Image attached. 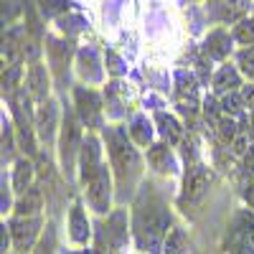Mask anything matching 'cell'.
Here are the masks:
<instances>
[{
    "label": "cell",
    "instance_id": "obj_1",
    "mask_svg": "<svg viewBox=\"0 0 254 254\" xmlns=\"http://www.w3.org/2000/svg\"><path fill=\"white\" fill-rule=\"evenodd\" d=\"M171 226V211L165 201L153 190V186H145V190L135 201V214H132V231L137 249L147 254H158L163 237L168 234Z\"/></svg>",
    "mask_w": 254,
    "mask_h": 254
},
{
    "label": "cell",
    "instance_id": "obj_2",
    "mask_svg": "<svg viewBox=\"0 0 254 254\" xmlns=\"http://www.w3.org/2000/svg\"><path fill=\"white\" fill-rule=\"evenodd\" d=\"M104 140H107V147H110L112 171L117 176L120 198H125V193L132 190L135 181L142 173V160H140L137 150L132 147V142L127 140V127H122V125L104 127Z\"/></svg>",
    "mask_w": 254,
    "mask_h": 254
},
{
    "label": "cell",
    "instance_id": "obj_3",
    "mask_svg": "<svg viewBox=\"0 0 254 254\" xmlns=\"http://www.w3.org/2000/svg\"><path fill=\"white\" fill-rule=\"evenodd\" d=\"M81 120L76 117V110H64V122H61V135H59V160H61V171L69 181L76 173V163H79V150H81Z\"/></svg>",
    "mask_w": 254,
    "mask_h": 254
},
{
    "label": "cell",
    "instance_id": "obj_4",
    "mask_svg": "<svg viewBox=\"0 0 254 254\" xmlns=\"http://www.w3.org/2000/svg\"><path fill=\"white\" fill-rule=\"evenodd\" d=\"M87 188V203L94 214L104 216L110 211V203H112V173L107 165H102L99 171L84 183Z\"/></svg>",
    "mask_w": 254,
    "mask_h": 254
},
{
    "label": "cell",
    "instance_id": "obj_5",
    "mask_svg": "<svg viewBox=\"0 0 254 254\" xmlns=\"http://www.w3.org/2000/svg\"><path fill=\"white\" fill-rule=\"evenodd\" d=\"M74 110H76V117L81 120L84 127L89 130H99L102 127V97L89 89V87H74Z\"/></svg>",
    "mask_w": 254,
    "mask_h": 254
},
{
    "label": "cell",
    "instance_id": "obj_6",
    "mask_svg": "<svg viewBox=\"0 0 254 254\" xmlns=\"http://www.w3.org/2000/svg\"><path fill=\"white\" fill-rule=\"evenodd\" d=\"M46 51H49V66H51V74L56 79V84L61 89H66V79H69V61H71V54H74V46L71 41L66 38H56V36H49L46 38Z\"/></svg>",
    "mask_w": 254,
    "mask_h": 254
},
{
    "label": "cell",
    "instance_id": "obj_7",
    "mask_svg": "<svg viewBox=\"0 0 254 254\" xmlns=\"http://www.w3.org/2000/svg\"><path fill=\"white\" fill-rule=\"evenodd\" d=\"M41 216H15L8 229H10V237H13V247L15 252H33L31 247H36V242L41 239Z\"/></svg>",
    "mask_w": 254,
    "mask_h": 254
},
{
    "label": "cell",
    "instance_id": "obj_8",
    "mask_svg": "<svg viewBox=\"0 0 254 254\" xmlns=\"http://www.w3.org/2000/svg\"><path fill=\"white\" fill-rule=\"evenodd\" d=\"M102 142L94 132H89L81 142V150H79V163H76V171H79V178L81 183H87L99 168H102Z\"/></svg>",
    "mask_w": 254,
    "mask_h": 254
},
{
    "label": "cell",
    "instance_id": "obj_9",
    "mask_svg": "<svg viewBox=\"0 0 254 254\" xmlns=\"http://www.w3.org/2000/svg\"><path fill=\"white\" fill-rule=\"evenodd\" d=\"M211 186V171L203 165H190L186 171V178H183V196H181V203H196L206 196V190Z\"/></svg>",
    "mask_w": 254,
    "mask_h": 254
},
{
    "label": "cell",
    "instance_id": "obj_10",
    "mask_svg": "<svg viewBox=\"0 0 254 254\" xmlns=\"http://www.w3.org/2000/svg\"><path fill=\"white\" fill-rule=\"evenodd\" d=\"M56 127H59V107H56V102L49 99L44 104H38V110H36V135H38V142L49 147L54 142V137H56Z\"/></svg>",
    "mask_w": 254,
    "mask_h": 254
},
{
    "label": "cell",
    "instance_id": "obj_11",
    "mask_svg": "<svg viewBox=\"0 0 254 254\" xmlns=\"http://www.w3.org/2000/svg\"><path fill=\"white\" fill-rule=\"evenodd\" d=\"M49 84H51V76H49V69L44 64H31V69L26 74V92L31 94L33 102L44 104L49 102Z\"/></svg>",
    "mask_w": 254,
    "mask_h": 254
},
{
    "label": "cell",
    "instance_id": "obj_12",
    "mask_svg": "<svg viewBox=\"0 0 254 254\" xmlns=\"http://www.w3.org/2000/svg\"><path fill=\"white\" fill-rule=\"evenodd\" d=\"M147 163H150L153 171H158L163 176H176L178 173V160H176L168 142H155V145L147 147Z\"/></svg>",
    "mask_w": 254,
    "mask_h": 254
},
{
    "label": "cell",
    "instance_id": "obj_13",
    "mask_svg": "<svg viewBox=\"0 0 254 254\" xmlns=\"http://www.w3.org/2000/svg\"><path fill=\"white\" fill-rule=\"evenodd\" d=\"M231 44H234V36H231L226 28H214L208 31L206 41H203V54L206 59L211 61H224L229 54H231Z\"/></svg>",
    "mask_w": 254,
    "mask_h": 254
},
{
    "label": "cell",
    "instance_id": "obj_14",
    "mask_svg": "<svg viewBox=\"0 0 254 254\" xmlns=\"http://www.w3.org/2000/svg\"><path fill=\"white\" fill-rule=\"evenodd\" d=\"M76 71L79 76L87 81V84H99L104 79V69H102V64H99V54L97 49H81L79 56H76Z\"/></svg>",
    "mask_w": 254,
    "mask_h": 254
},
{
    "label": "cell",
    "instance_id": "obj_15",
    "mask_svg": "<svg viewBox=\"0 0 254 254\" xmlns=\"http://www.w3.org/2000/svg\"><path fill=\"white\" fill-rule=\"evenodd\" d=\"M69 237H71V242L79 244V247H84V244L89 242V237H92L87 214H84V208H81L79 201H74L71 208H69Z\"/></svg>",
    "mask_w": 254,
    "mask_h": 254
},
{
    "label": "cell",
    "instance_id": "obj_16",
    "mask_svg": "<svg viewBox=\"0 0 254 254\" xmlns=\"http://www.w3.org/2000/svg\"><path fill=\"white\" fill-rule=\"evenodd\" d=\"M104 102H107V115L112 120L125 115V104H127V87L122 81H110L104 87Z\"/></svg>",
    "mask_w": 254,
    "mask_h": 254
},
{
    "label": "cell",
    "instance_id": "obj_17",
    "mask_svg": "<svg viewBox=\"0 0 254 254\" xmlns=\"http://www.w3.org/2000/svg\"><path fill=\"white\" fill-rule=\"evenodd\" d=\"M44 208V190L38 186H31L26 193H20V198L15 201V216H38Z\"/></svg>",
    "mask_w": 254,
    "mask_h": 254
},
{
    "label": "cell",
    "instance_id": "obj_18",
    "mask_svg": "<svg viewBox=\"0 0 254 254\" xmlns=\"http://www.w3.org/2000/svg\"><path fill=\"white\" fill-rule=\"evenodd\" d=\"M33 173H36V168H33V160L31 158H18L15 160L13 176H10V186H13V190H15L18 196L26 193V190L33 186Z\"/></svg>",
    "mask_w": 254,
    "mask_h": 254
},
{
    "label": "cell",
    "instance_id": "obj_19",
    "mask_svg": "<svg viewBox=\"0 0 254 254\" xmlns=\"http://www.w3.org/2000/svg\"><path fill=\"white\" fill-rule=\"evenodd\" d=\"M242 87V71L237 66H229V64H224V66L214 74V92L216 94H229V92H237Z\"/></svg>",
    "mask_w": 254,
    "mask_h": 254
},
{
    "label": "cell",
    "instance_id": "obj_20",
    "mask_svg": "<svg viewBox=\"0 0 254 254\" xmlns=\"http://www.w3.org/2000/svg\"><path fill=\"white\" fill-rule=\"evenodd\" d=\"M127 132H130V140L140 147H150L153 142V122L147 120L145 115H135L127 125Z\"/></svg>",
    "mask_w": 254,
    "mask_h": 254
},
{
    "label": "cell",
    "instance_id": "obj_21",
    "mask_svg": "<svg viewBox=\"0 0 254 254\" xmlns=\"http://www.w3.org/2000/svg\"><path fill=\"white\" fill-rule=\"evenodd\" d=\"M155 122H158V130H160V135L165 137L168 145H178V142L183 140V127H181V122H178L173 115L158 112V115H155Z\"/></svg>",
    "mask_w": 254,
    "mask_h": 254
},
{
    "label": "cell",
    "instance_id": "obj_22",
    "mask_svg": "<svg viewBox=\"0 0 254 254\" xmlns=\"http://www.w3.org/2000/svg\"><path fill=\"white\" fill-rule=\"evenodd\" d=\"M221 112L229 115V117H244V107H247V102L242 99V92H229L221 97Z\"/></svg>",
    "mask_w": 254,
    "mask_h": 254
},
{
    "label": "cell",
    "instance_id": "obj_23",
    "mask_svg": "<svg viewBox=\"0 0 254 254\" xmlns=\"http://www.w3.org/2000/svg\"><path fill=\"white\" fill-rule=\"evenodd\" d=\"M20 74H23V69H20V64H15V66H5L3 71V97H13L20 87H18V81H20Z\"/></svg>",
    "mask_w": 254,
    "mask_h": 254
},
{
    "label": "cell",
    "instance_id": "obj_24",
    "mask_svg": "<svg viewBox=\"0 0 254 254\" xmlns=\"http://www.w3.org/2000/svg\"><path fill=\"white\" fill-rule=\"evenodd\" d=\"M237 69L247 79H254V46H242L237 51Z\"/></svg>",
    "mask_w": 254,
    "mask_h": 254
},
{
    "label": "cell",
    "instance_id": "obj_25",
    "mask_svg": "<svg viewBox=\"0 0 254 254\" xmlns=\"http://www.w3.org/2000/svg\"><path fill=\"white\" fill-rule=\"evenodd\" d=\"M186 249V234H183V229H171L168 231V237H165V244H163V252L165 254H183Z\"/></svg>",
    "mask_w": 254,
    "mask_h": 254
},
{
    "label": "cell",
    "instance_id": "obj_26",
    "mask_svg": "<svg viewBox=\"0 0 254 254\" xmlns=\"http://www.w3.org/2000/svg\"><path fill=\"white\" fill-rule=\"evenodd\" d=\"M33 254H56V231H54V224H49L46 231L41 234V239L33 247Z\"/></svg>",
    "mask_w": 254,
    "mask_h": 254
},
{
    "label": "cell",
    "instance_id": "obj_27",
    "mask_svg": "<svg viewBox=\"0 0 254 254\" xmlns=\"http://www.w3.org/2000/svg\"><path fill=\"white\" fill-rule=\"evenodd\" d=\"M231 36H234V41H239V44H244V46H254V18H244L242 23L231 31Z\"/></svg>",
    "mask_w": 254,
    "mask_h": 254
},
{
    "label": "cell",
    "instance_id": "obj_28",
    "mask_svg": "<svg viewBox=\"0 0 254 254\" xmlns=\"http://www.w3.org/2000/svg\"><path fill=\"white\" fill-rule=\"evenodd\" d=\"M38 8L46 18H61L64 13L69 10V0H38Z\"/></svg>",
    "mask_w": 254,
    "mask_h": 254
},
{
    "label": "cell",
    "instance_id": "obj_29",
    "mask_svg": "<svg viewBox=\"0 0 254 254\" xmlns=\"http://www.w3.org/2000/svg\"><path fill=\"white\" fill-rule=\"evenodd\" d=\"M13 122H8V120H3V163L5 160H10L13 158Z\"/></svg>",
    "mask_w": 254,
    "mask_h": 254
},
{
    "label": "cell",
    "instance_id": "obj_30",
    "mask_svg": "<svg viewBox=\"0 0 254 254\" xmlns=\"http://www.w3.org/2000/svg\"><path fill=\"white\" fill-rule=\"evenodd\" d=\"M104 64H107V71H110L112 76H122V74L127 71L125 61H122L115 51H107V54H104Z\"/></svg>",
    "mask_w": 254,
    "mask_h": 254
},
{
    "label": "cell",
    "instance_id": "obj_31",
    "mask_svg": "<svg viewBox=\"0 0 254 254\" xmlns=\"http://www.w3.org/2000/svg\"><path fill=\"white\" fill-rule=\"evenodd\" d=\"M10 190H13V186L5 178V173H3V193H0V196H3V198H0V201H3V214H5V211H10Z\"/></svg>",
    "mask_w": 254,
    "mask_h": 254
},
{
    "label": "cell",
    "instance_id": "obj_32",
    "mask_svg": "<svg viewBox=\"0 0 254 254\" xmlns=\"http://www.w3.org/2000/svg\"><path fill=\"white\" fill-rule=\"evenodd\" d=\"M244 171L249 173V176H254V145H249V150L244 153Z\"/></svg>",
    "mask_w": 254,
    "mask_h": 254
},
{
    "label": "cell",
    "instance_id": "obj_33",
    "mask_svg": "<svg viewBox=\"0 0 254 254\" xmlns=\"http://www.w3.org/2000/svg\"><path fill=\"white\" fill-rule=\"evenodd\" d=\"M244 201L249 203V208H254V176H249V181L244 186Z\"/></svg>",
    "mask_w": 254,
    "mask_h": 254
},
{
    "label": "cell",
    "instance_id": "obj_34",
    "mask_svg": "<svg viewBox=\"0 0 254 254\" xmlns=\"http://www.w3.org/2000/svg\"><path fill=\"white\" fill-rule=\"evenodd\" d=\"M10 229L3 224V234H0V247H3V254H8V249H10Z\"/></svg>",
    "mask_w": 254,
    "mask_h": 254
},
{
    "label": "cell",
    "instance_id": "obj_35",
    "mask_svg": "<svg viewBox=\"0 0 254 254\" xmlns=\"http://www.w3.org/2000/svg\"><path fill=\"white\" fill-rule=\"evenodd\" d=\"M242 99L254 107V84H249V87H242Z\"/></svg>",
    "mask_w": 254,
    "mask_h": 254
},
{
    "label": "cell",
    "instance_id": "obj_36",
    "mask_svg": "<svg viewBox=\"0 0 254 254\" xmlns=\"http://www.w3.org/2000/svg\"><path fill=\"white\" fill-rule=\"evenodd\" d=\"M234 254H254V244H252V242H244V244H242Z\"/></svg>",
    "mask_w": 254,
    "mask_h": 254
},
{
    "label": "cell",
    "instance_id": "obj_37",
    "mask_svg": "<svg viewBox=\"0 0 254 254\" xmlns=\"http://www.w3.org/2000/svg\"><path fill=\"white\" fill-rule=\"evenodd\" d=\"M249 137L254 140V107H252V115H249Z\"/></svg>",
    "mask_w": 254,
    "mask_h": 254
}]
</instances>
